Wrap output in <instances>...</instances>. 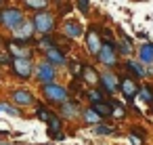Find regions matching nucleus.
I'll use <instances>...</instances> for the list:
<instances>
[{
    "mask_svg": "<svg viewBox=\"0 0 153 145\" xmlns=\"http://www.w3.org/2000/svg\"><path fill=\"white\" fill-rule=\"evenodd\" d=\"M94 59L105 70H117L120 67V55L115 51V40H103L97 55H94Z\"/></svg>",
    "mask_w": 153,
    "mask_h": 145,
    "instance_id": "1",
    "label": "nucleus"
},
{
    "mask_svg": "<svg viewBox=\"0 0 153 145\" xmlns=\"http://www.w3.org/2000/svg\"><path fill=\"white\" fill-rule=\"evenodd\" d=\"M30 19L34 23L36 34H55V30H57V15L51 9L36 11V13H32Z\"/></svg>",
    "mask_w": 153,
    "mask_h": 145,
    "instance_id": "2",
    "label": "nucleus"
},
{
    "mask_svg": "<svg viewBox=\"0 0 153 145\" xmlns=\"http://www.w3.org/2000/svg\"><path fill=\"white\" fill-rule=\"evenodd\" d=\"M42 88H40V93H42V97H44V103L46 105H53V107H59L63 101H67L69 99V90L63 86V84H59L57 80L55 82H48V84H40Z\"/></svg>",
    "mask_w": 153,
    "mask_h": 145,
    "instance_id": "3",
    "label": "nucleus"
},
{
    "mask_svg": "<svg viewBox=\"0 0 153 145\" xmlns=\"http://www.w3.org/2000/svg\"><path fill=\"white\" fill-rule=\"evenodd\" d=\"M23 19H25V11L21 7H17V4H2L0 7V28L11 32Z\"/></svg>",
    "mask_w": 153,
    "mask_h": 145,
    "instance_id": "4",
    "label": "nucleus"
},
{
    "mask_svg": "<svg viewBox=\"0 0 153 145\" xmlns=\"http://www.w3.org/2000/svg\"><path fill=\"white\" fill-rule=\"evenodd\" d=\"M34 59H27V57H17L11 61L9 70H11V76L15 80H21V82H30L32 76H34Z\"/></svg>",
    "mask_w": 153,
    "mask_h": 145,
    "instance_id": "5",
    "label": "nucleus"
},
{
    "mask_svg": "<svg viewBox=\"0 0 153 145\" xmlns=\"http://www.w3.org/2000/svg\"><path fill=\"white\" fill-rule=\"evenodd\" d=\"M57 65H53L51 61H46V59H42V61H38V63H34V80L38 82V84H48V82H55L57 80Z\"/></svg>",
    "mask_w": 153,
    "mask_h": 145,
    "instance_id": "6",
    "label": "nucleus"
},
{
    "mask_svg": "<svg viewBox=\"0 0 153 145\" xmlns=\"http://www.w3.org/2000/svg\"><path fill=\"white\" fill-rule=\"evenodd\" d=\"M34 38H36V30H34V23L32 19H23L17 28L11 30V40L15 42H23V44H34Z\"/></svg>",
    "mask_w": 153,
    "mask_h": 145,
    "instance_id": "7",
    "label": "nucleus"
},
{
    "mask_svg": "<svg viewBox=\"0 0 153 145\" xmlns=\"http://www.w3.org/2000/svg\"><path fill=\"white\" fill-rule=\"evenodd\" d=\"M117 90H122V97H124V101L128 105H134L136 90H138V82L130 74H120L117 76Z\"/></svg>",
    "mask_w": 153,
    "mask_h": 145,
    "instance_id": "8",
    "label": "nucleus"
},
{
    "mask_svg": "<svg viewBox=\"0 0 153 145\" xmlns=\"http://www.w3.org/2000/svg\"><path fill=\"white\" fill-rule=\"evenodd\" d=\"M9 101H11L13 105H17L19 109H25V107H34L36 97H34V93H32L30 88L17 86V88H13V90L9 93Z\"/></svg>",
    "mask_w": 153,
    "mask_h": 145,
    "instance_id": "9",
    "label": "nucleus"
},
{
    "mask_svg": "<svg viewBox=\"0 0 153 145\" xmlns=\"http://www.w3.org/2000/svg\"><path fill=\"white\" fill-rule=\"evenodd\" d=\"M97 86L103 90L105 97L115 95L117 93V74H115V70H105V74H99Z\"/></svg>",
    "mask_w": 153,
    "mask_h": 145,
    "instance_id": "10",
    "label": "nucleus"
},
{
    "mask_svg": "<svg viewBox=\"0 0 153 145\" xmlns=\"http://www.w3.org/2000/svg\"><path fill=\"white\" fill-rule=\"evenodd\" d=\"M84 44H86V53L88 55H97V51H99V46H101V42H103V38H101V32H99V25H90L88 30H84Z\"/></svg>",
    "mask_w": 153,
    "mask_h": 145,
    "instance_id": "11",
    "label": "nucleus"
},
{
    "mask_svg": "<svg viewBox=\"0 0 153 145\" xmlns=\"http://www.w3.org/2000/svg\"><path fill=\"white\" fill-rule=\"evenodd\" d=\"M61 32H63V36L67 38V40H78V38H82V34H84V25L78 21V19H65L63 21V25H61Z\"/></svg>",
    "mask_w": 153,
    "mask_h": 145,
    "instance_id": "12",
    "label": "nucleus"
},
{
    "mask_svg": "<svg viewBox=\"0 0 153 145\" xmlns=\"http://www.w3.org/2000/svg\"><path fill=\"white\" fill-rule=\"evenodd\" d=\"M4 46H7V53H9L13 59H17V57H27V59H34V51H32L27 44H23V42L9 40V42H4Z\"/></svg>",
    "mask_w": 153,
    "mask_h": 145,
    "instance_id": "13",
    "label": "nucleus"
},
{
    "mask_svg": "<svg viewBox=\"0 0 153 145\" xmlns=\"http://www.w3.org/2000/svg\"><path fill=\"white\" fill-rule=\"evenodd\" d=\"M80 111H82V105L71 99H67L59 105V116L63 120H76V118H80Z\"/></svg>",
    "mask_w": 153,
    "mask_h": 145,
    "instance_id": "14",
    "label": "nucleus"
},
{
    "mask_svg": "<svg viewBox=\"0 0 153 145\" xmlns=\"http://www.w3.org/2000/svg\"><path fill=\"white\" fill-rule=\"evenodd\" d=\"M124 70H126V74H130L134 80H145V65H143L138 59L126 57V59H124Z\"/></svg>",
    "mask_w": 153,
    "mask_h": 145,
    "instance_id": "15",
    "label": "nucleus"
},
{
    "mask_svg": "<svg viewBox=\"0 0 153 145\" xmlns=\"http://www.w3.org/2000/svg\"><path fill=\"white\" fill-rule=\"evenodd\" d=\"M44 53V59L46 61H51L53 65H57V67H63L65 65V61H67V55L55 44V46H51V49H46V51H42Z\"/></svg>",
    "mask_w": 153,
    "mask_h": 145,
    "instance_id": "16",
    "label": "nucleus"
},
{
    "mask_svg": "<svg viewBox=\"0 0 153 145\" xmlns=\"http://www.w3.org/2000/svg\"><path fill=\"white\" fill-rule=\"evenodd\" d=\"M105 101H107V103H109V107H111V118H115V120H124V118L128 116L126 105H124L120 99H115L113 95H111V97H105Z\"/></svg>",
    "mask_w": 153,
    "mask_h": 145,
    "instance_id": "17",
    "label": "nucleus"
},
{
    "mask_svg": "<svg viewBox=\"0 0 153 145\" xmlns=\"http://www.w3.org/2000/svg\"><path fill=\"white\" fill-rule=\"evenodd\" d=\"M97 80H99V72L94 70V65H82V72H80V82L88 84V86H97Z\"/></svg>",
    "mask_w": 153,
    "mask_h": 145,
    "instance_id": "18",
    "label": "nucleus"
},
{
    "mask_svg": "<svg viewBox=\"0 0 153 145\" xmlns=\"http://www.w3.org/2000/svg\"><path fill=\"white\" fill-rule=\"evenodd\" d=\"M136 55H138V61H140L143 65L153 63V42H145V44H140Z\"/></svg>",
    "mask_w": 153,
    "mask_h": 145,
    "instance_id": "19",
    "label": "nucleus"
},
{
    "mask_svg": "<svg viewBox=\"0 0 153 145\" xmlns=\"http://www.w3.org/2000/svg\"><path fill=\"white\" fill-rule=\"evenodd\" d=\"M51 7V0H21V9L23 11H42V9H48Z\"/></svg>",
    "mask_w": 153,
    "mask_h": 145,
    "instance_id": "20",
    "label": "nucleus"
},
{
    "mask_svg": "<svg viewBox=\"0 0 153 145\" xmlns=\"http://www.w3.org/2000/svg\"><path fill=\"white\" fill-rule=\"evenodd\" d=\"M80 118H82V120H84V124H88V126H94V124H99V122H101V116H99L92 107H82Z\"/></svg>",
    "mask_w": 153,
    "mask_h": 145,
    "instance_id": "21",
    "label": "nucleus"
},
{
    "mask_svg": "<svg viewBox=\"0 0 153 145\" xmlns=\"http://www.w3.org/2000/svg\"><path fill=\"white\" fill-rule=\"evenodd\" d=\"M90 107L101 116V120H109L111 118V107H109V103L103 99V101H97V103H90Z\"/></svg>",
    "mask_w": 153,
    "mask_h": 145,
    "instance_id": "22",
    "label": "nucleus"
},
{
    "mask_svg": "<svg viewBox=\"0 0 153 145\" xmlns=\"http://www.w3.org/2000/svg\"><path fill=\"white\" fill-rule=\"evenodd\" d=\"M136 97H140V101L145 103H153V84H138V90H136Z\"/></svg>",
    "mask_w": 153,
    "mask_h": 145,
    "instance_id": "23",
    "label": "nucleus"
},
{
    "mask_svg": "<svg viewBox=\"0 0 153 145\" xmlns=\"http://www.w3.org/2000/svg\"><path fill=\"white\" fill-rule=\"evenodd\" d=\"M0 114H7V116H11V118H19V116H23L21 114V109L17 107V105H13L11 101H0Z\"/></svg>",
    "mask_w": 153,
    "mask_h": 145,
    "instance_id": "24",
    "label": "nucleus"
},
{
    "mask_svg": "<svg viewBox=\"0 0 153 145\" xmlns=\"http://www.w3.org/2000/svg\"><path fill=\"white\" fill-rule=\"evenodd\" d=\"M55 44H57V38H55V34H40L38 42H36V49H40V51H46V49H51V46H55Z\"/></svg>",
    "mask_w": 153,
    "mask_h": 145,
    "instance_id": "25",
    "label": "nucleus"
},
{
    "mask_svg": "<svg viewBox=\"0 0 153 145\" xmlns=\"http://www.w3.org/2000/svg\"><path fill=\"white\" fill-rule=\"evenodd\" d=\"M113 130H115V128H113L111 124L103 122V120L92 126V135H94V137H109V135H113Z\"/></svg>",
    "mask_w": 153,
    "mask_h": 145,
    "instance_id": "26",
    "label": "nucleus"
},
{
    "mask_svg": "<svg viewBox=\"0 0 153 145\" xmlns=\"http://www.w3.org/2000/svg\"><path fill=\"white\" fill-rule=\"evenodd\" d=\"M46 124H48V132H57V130H63V118L59 116V114H51L48 116V120H46Z\"/></svg>",
    "mask_w": 153,
    "mask_h": 145,
    "instance_id": "27",
    "label": "nucleus"
},
{
    "mask_svg": "<svg viewBox=\"0 0 153 145\" xmlns=\"http://www.w3.org/2000/svg\"><path fill=\"white\" fill-rule=\"evenodd\" d=\"M115 51H117V55L120 57H132L134 55V44H128V42H124V40H120V42H115Z\"/></svg>",
    "mask_w": 153,
    "mask_h": 145,
    "instance_id": "28",
    "label": "nucleus"
},
{
    "mask_svg": "<svg viewBox=\"0 0 153 145\" xmlns=\"http://www.w3.org/2000/svg\"><path fill=\"white\" fill-rule=\"evenodd\" d=\"M82 61H78V59H67L65 61V67H67V72L74 76V78H80V72H82Z\"/></svg>",
    "mask_w": 153,
    "mask_h": 145,
    "instance_id": "29",
    "label": "nucleus"
},
{
    "mask_svg": "<svg viewBox=\"0 0 153 145\" xmlns=\"http://www.w3.org/2000/svg\"><path fill=\"white\" fill-rule=\"evenodd\" d=\"M34 107H36V118H38V120H42V122H46V120H48V116L53 114V109H51V107H46V105H44V103H40V101H38V103H34Z\"/></svg>",
    "mask_w": 153,
    "mask_h": 145,
    "instance_id": "30",
    "label": "nucleus"
},
{
    "mask_svg": "<svg viewBox=\"0 0 153 145\" xmlns=\"http://www.w3.org/2000/svg\"><path fill=\"white\" fill-rule=\"evenodd\" d=\"M76 7H78V11H80L84 17L90 15V0H76Z\"/></svg>",
    "mask_w": 153,
    "mask_h": 145,
    "instance_id": "31",
    "label": "nucleus"
},
{
    "mask_svg": "<svg viewBox=\"0 0 153 145\" xmlns=\"http://www.w3.org/2000/svg\"><path fill=\"white\" fill-rule=\"evenodd\" d=\"M55 7H59V9H61L59 17H67V13H71V4H69V0H67V2H57Z\"/></svg>",
    "mask_w": 153,
    "mask_h": 145,
    "instance_id": "32",
    "label": "nucleus"
},
{
    "mask_svg": "<svg viewBox=\"0 0 153 145\" xmlns=\"http://www.w3.org/2000/svg\"><path fill=\"white\" fill-rule=\"evenodd\" d=\"M11 61H13V57H11L7 51H4V53L0 51V67H9V65H11Z\"/></svg>",
    "mask_w": 153,
    "mask_h": 145,
    "instance_id": "33",
    "label": "nucleus"
},
{
    "mask_svg": "<svg viewBox=\"0 0 153 145\" xmlns=\"http://www.w3.org/2000/svg\"><path fill=\"white\" fill-rule=\"evenodd\" d=\"M99 32H101V38H103V40H115V36H113V32H111L109 28L99 25Z\"/></svg>",
    "mask_w": 153,
    "mask_h": 145,
    "instance_id": "34",
    "label": "nucleus"
},
{
    "mask_svg": "<svg viewBox=\"0 0 153 145\" xmlns=\"http://www.w3.org/2000/svg\"><path fill=\"white\" fill-rule=\"evenodd\" d=\"M130 135H138V137H140L143 141L147 139V132H145L143 128H138V126H132V128H130Z\"/></svg>",
    "mask_w": 153,
    "mask_h": 145,
    "instance_id": "35",
    "label": "nucleus"
},
{
    "mask_svg": "<svg viewBox=\"0 0 153 145\" xmlns=\"http://www.w3.org/2000/svg\"><path fill=\"white\" fill-rule=\"evenodd\" d=\"M80 88H82V84H80V78H76V80L69 84V88H67V90H69V93H78Z\"/></svg>",
    "mask_w": 153,
    "mask_h": 145,
    "instance_id": "36",
    "label": "nucleus"
},
{
    "mask_svg": "<svg viewBox=\"0 0 153 145\" xmlns=\"http://www.w3.org/2000/svg\"><path fill=\"white\" fill-rule=\"evenodd\" d=\"M48 137H51L53 141H63L67 135H65V132H61V130H57V132H48Z\"/></svg>",
    "mask_w": 153,
    "mask_h": 145,
    "instance_id": "37",
    "label": "nucleus"
},
{
    "mask_svg": "<svg viewBox=\"0 0 153 145\" xmlns=\"http://www.w3.org/2000/svg\"><path fill=\"white\" fill-rule=\"evenodd\" d=\"M136 38H140V40H147V34H145V32H136Z\"/></svg>",
    "mask_w": 153,
    "mask_h": 145,
    "instance_id": "38",
    "label": "nucleus"
},
{
    "mask_svg": "<svg viewBox=\"0 0 153 145\" xmlns=\"http://www.w3.org/2000/svg\"><path fill=\"white\" fill-rule=\"evenodd\" d=\"M2 46H4V40H2V36H0V51H2Z\"/></svg>",
    "mask_w": 153,
    "mask_h": 145,
    "instance_id": "39",
    "label": "nucleus"
},
{
    "mask_svg": "<svg viewBox=\"0 0 153 145\" xmlns=\"http://www.w3.org/2000/svg\"><path fill=\"white\" fill-rule=\"evenodd\" d=\"M51 2H55V4H57V2H67V0H51Z\"/></svg>",
    "mask_w": 153,
    "mask_h": 145,
    "instance_id": "40",
    "label": "nucleus"
},
{
    "mask_svg": "<svg viewBox=\"0 0 153 145\" xmlns=\"http://www.w3.org/2000/svg\"><path fill=\"white\" fill-rule=\"evenodd\" d=\"M149 114H151V116H153V103H151V109H149Z\"/></svg>",
    "mask_w": 153,
    "mask_h": 145,
    "instance_id": "41",
    "label": "nucleus"
},
{
    "mask_svg": "<svg viewBox=\"0 0 153 145\" xmlns=\"http://www.w3.org/2000/svg\"><path fill=\"white\" fill-rule=\"evenodd\" d=\"M2 4H4V0H0V7H2Z\"/></svg>",
    "mask_w": 153,
    "mask_h": 145,
    "instance_id": "42",
    "label": "nucleus"
},
{
    "mask_svg": "<svg viewBox=\"0 0 153 145\" xmlns=\"http://www.w3.org/2000/svg\"><path fill=\"white\" fill-rule=\"evenodd\" d=\"M0 76H2V67H0Z\"/></svg>",
    "mask_w": 153,
    "mask_h": 145,
    "instance_id": "43",
    "label": "nucleus"
},
{
    "mask_svg": "<svg viewBox=\"0 0 153 145\" xmlns=\"http://www.w3.org/2000/svg\"><path fill=\"white\" fill-rule=\"evenodd\" d=\"M44 145H51V143H44Z\"/></svg>",
    "mask_w": 153,
    "mask_h": 145,
    "instance_id": "44",
    "label": "nucleus"
},
{
    "mask_svg": "<svg viewBox=\"0 0 153 145\" xmlns=\"http://www.w3.org/2000/svg\"><path fill=\"white\" fill-rule=\"evenodd\" d=\"M11 145H15V143H11Z\"/></svg>",
    "mask_w": 153,
    "mask_h": 145,
    "instance_id": "45",
    "label": "nucleus"
}]
</instances>
